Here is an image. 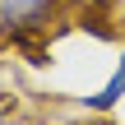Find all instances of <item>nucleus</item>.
Segmentation results:
<instances>
[{
  "label": "nucleus",
  "instance_id": "nucleus-1",
  "mask_svg": "<svg viewBox=\"0 0 125 125\" xmlns=\"http://www.w3.org/2000/svg\"><path fill=\"white\" fill-rule=\"evenodd\" d=\"M60 0H0V32L5 37H14V32H28V28H37V23H46L51 19V9H56Z\"/></svg>",
  "mask_w": 125,
  "mask_h": 125
},
{
  "label": "nucleus",
  "instance_id": "nucleus-2",
  "mask_svg": "<svg viewBox=\"0 0 125 125\" xmlns=\"http://www.w3.org/2000/svg\"><path fill=\"white\" fill-rule=\"evenodd\" d=\"M121 97H125V56H121V65H116V74H111V79H107V83H102L93 97H83V102H88L93 111H111Z\"/></svg>",
  "mask_w": 125,
  "mask_h": 125
}]
</instances>
